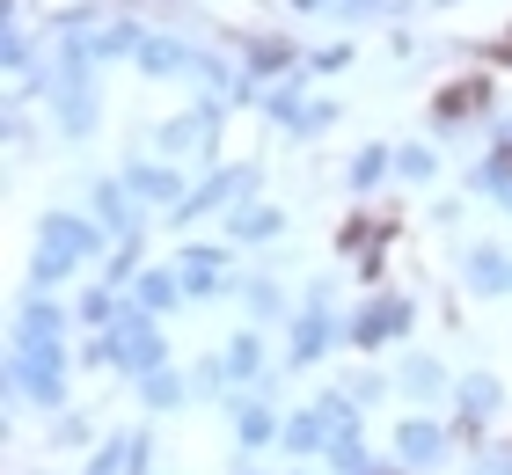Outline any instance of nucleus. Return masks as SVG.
I'll return each mask as SVG.
<instances>
[{"label":"nucleus","instance_id":"30","mask_svg":"<svg viewBox=\"0 0 512 475\" xmlns=\"http://www.w3.org/2000/svg\"><path fill=\"white\" fill-rule=\"evenodd\" d=\"M81 271V256H66V249H52V242H37V256H30V293H52V285H66Z\"/></svg>","mask_w":512,"mask_h":475},{"label":"nucleus","instance_id":"41","mask_svg":"<svg viewBox=\"0 0 512 475\" xmlns=\"http://www.w3.org/2000/svg\"><path fill=\"white\" fill-rule=\"evenodd\" d=\"M52 446H96V424H88V410H59Z\"/></svg>","mask_w":512,"mask_h":475},{"label":"nucleus","instance_id":"23","mask_svg":"<svg viewBox=\"0 0 512 475\" xmlns=\"http://www.w3.org/2000/svg\"><path fill=\"white\" fill-rule=\"evenodd\" d=\"M308 81H315V74L300 66V74H286V81H271V88H264V117H271L278 132H293V125H300V110H308Z\"/></svg>","mask_w":512,"mask_h":475},{"label":"nucleus","instance_id":"31","mask_svg":"<svg viewBox=\"0 0 512 475\" xmlns=\"http://www.w3.org/2000/svg\"><path fill=\"white\" fill-rule=\"evenodd\" d=\"M139 271H147V234H132V242H118L103 256V285H118V293H132Z\"/></svg>","mask_w":512,"mask_h":475},{"label":"nucleus","instance_id":"54","mask_svg":"<svg viewBox=\"0 0 512 475\" xmlns=\"http://www.w3.org/2000/svg\"><path fill=\"white\" fill-rule=\"evenodd\" d=\"M505 300H512V285H505Z\"/></svg>","mask_w":512,"mask_h":475},{"label":"nucleus","instance_id":"32","mask_svg":"<svg viewBox=\"0 0 512 475\" xmlns=\"http://www.w3.org/2000/svg\"><path fill=\"white\" fill-rule=\"evenodd\" d=\"M74 366H88V373H125V337H118V329H88V344H81Z\"/></svg>","mask_w":512,"mask_h":475},{"label":"nucleus","instance_id":"19","mask_svg":"<svg viewBox=\"0 0 512 475\" xmlns=\"http://www.w3.org/2000/svg\"><path fill=\"white\" fill-rule=\"evenodd\" d=\"M498 410H505V380H498V373H483V366H476V373H461V380H454V417H469V424H483V432H491V417H498Z\"/></svg>","mask_w":512,"mask_h":475},{"label":"nucleus","instance_id":"55","mask_svg":"<svg viewBox=\"0 0 512 475\" xmlns=\"http://www.w3.org/2000/svg\"><path fill=\"white\" fill-rule=\"evenodd\" d=\"M169 8H176V0H169Z\"/></svg>","mask_w":512,"mask_h":475},{"label":"nucleus","instance_id":"52","mask_svg":"<svg viewBox=\"0 0 512 475\" xmlns=\"http://www.w3.org/2000/svg\"><path fill=\"white\" fill-rule=\"evenodd\" d=\"M432 8H461V0H432Z\"/></svg>","mask_w":512,"mask_h":475},{"label":"nucleus","instance_id":"24","mask_svg":"<svg viewBox=\"0 0 512 475\" xmlns=\"http://www.w3.org/2000/svg\"><path fill=\"white\" fill-rule=\"evenodd\" d=\"M388 176H395V147H381V139H374V147H359V154H352V169H344V190H352V198H374Z\"/></svg>","mask_w":512,"mask_h":475},{"label":"nucleus","instance_id":"25","mask_svg":"<svg viewBox=\"0 0 512 475\" xmlns=\"http://www.w3.org/2000/svg\"><path fill=\"white\" fill-rule=\"evenodd\" d=\"M469 190H476V198H491L498 212H512V154L491 147V154H483L476 169H469Z\"/></svg>","mask_w":512,"mask_h":475},{"label":"nucleus","instance_id":"20","mask_svg":"<svg viewBox=\"0 0 512 475\" xmlns=\"http://www.w3.org/2000/svg\"><path fill=\"white\" fill-rule=\"evenodd\" d=\"M395 395H410V402H439V395H454V373L425 359V351H403V366H395Z\"/></svg>","mask_w":512,"mask_h":475},{"label":"nucleus","instance_id":"11","mask_svg":"<svg viewBox=\"0 0 512 475\" xmlns=\"http://www.w3.org/2000/svg\"><path fill=\"white\" fill-rule=\"evenodd\" d=\"M66 329H74V307H66V300L22 293L15 300V322H8V344H66Z\"/></svg>","mask_w":512,"mask_h":475},{"label":"nucleus","instance_id":"18","mask_svg":"<svg viewBox=\"0 0 512 475\" xmlns=\"http://www.w3.org/2000/svg\"><path fill=\"white\" fill-rule=\"evenodd\" d=\"M183 300H191V293H183L176 264H147V271L132 278V307H139V315H154V322H169Z\"/></svg>","mask_w":512,"mask_h":475},{"label":"nucleus","instance_id":"12","mask_svg":"<svg viewBox=\"0 0 512 475\" xmlns=\"http://www.w3.org/2000/svg\"><path fill=\"white\" fill-rule=\"evenodd\" d=\"M118 337H125V380H147V373H161V366H169V337H161V322H154V315L125 307Z\"/></svg>","mask_w":512,"mask_h":475},{"label":"nucleus","instance_id":"46","mask_svg":"<svg viewBox=\"0 0 512 475\" xmlns=\"http://www.w3.org/2000/svg\"><path fill=\"white\" fill-rule=\"evenodd\" d=\"M432 227H461V198H432Z\"/></svg>","mask_w":512,"mask_h":475},{"label":"nucleus","instance_id":"50","mask_svg":"<svg viewBox=\"0 0 512 475\" xmlns=\"http://www.w3.org/2000/svg\"><path fill=\"white\" fill-rule=\"evenodd\" d=\"M235 475H271V468H256V461H242V468H235Z\"/></svg>","mask_w":512,"mask_h":475},{"label":"nucleus","instance_id":"4","mask_svg":"<svg viewBox=\"0 0 512 475\" xmlns=\"http://www.w3.org/2000/svg\"><path fill=\"white\" fill-rule=\"evenodd\" d=\"M388 454L403 461L410 475H439V468L454 461V424H439V417H395Z\"/></svg>","mask_w":512,"mask_h":475},{"label":"nucleus","instance_id":"33","mask_svg":"<svg viewBox=\"0 0 512 475\" xmlns=\"http://www.w3.org/2000/svg\"><path fill=\"white\" fill-rule=\"evenodd\" d=\"M439 176V147L432 139H403L395 147V183H432Z\"/></svg>","mask_w":512,"mask_h":475},{"label":"nucleus","instance_id":"53","mask_svg":"<svg viewBox=\"0 0 512 475\" xmlns=\"http://www.w3.org/2000/svg\"><path fill=\"white\" fill-rule=\"evenodd\" d=\"M293 475H322V468H293Z\"/></svg>","mask_w":512,"mask_h":475},{"label":"nucleus","instance_id":"40","mask_svg":"<svg viewBox=\"0 0 512 475\" xmlns=\"http://www.w3.org/2000/svg\"><path fill=\"white\" fill-rule=\"evenodd\" d=\"M337 117H344V110L330 103V95H315V103H308V110H300V125H293L286 139H322V132H330V125H337Z\"/></svg>","mask_w":512,"mask_h":475},{"label":"nucleus","instance_id":"10","mask_svg":"<svg viewBox=\"0 0 512 475\" xmlns=\"http://www.w3.org/2000/svg\"><path fill=\"white\" fill-rule=\"evenodd\" d=\"M88 212L110 227V242H132V234H147V205L132 198L125 176H96V183H88Z\"/></svg>","mask_w":512,"mask_h":475},{"label":"nucleus","instance_id":"44","mask_svg":"<svg viewBox=\"0 0 512 475\" xmlns=\"http://www.w3.org/2000/svg\"><path fill=\"white\" fill-rule=\"evenodd\" d=\"M125 475H154V432H132V468Z\"/></svg>","mask_w":512,"mask_h":475},{"label":"nucleus","instance_id":"34","mask_svg":"<svg viewBox=\"0 0 512 475\" xmlns=\"http://www.w3.org/2000/svg\"><path fill=\"white\" fill-rule=\"evenodd\" d=\"M125 468H132V432H110V439L88 446V468L81 475H125Z\"/></svg>","mask_w":512,"mask_h":475},{"label":"nucleus","instance_id":"26","mask_svg":"<svg viewBox=\"0 0 512 475\" xmlns=\"http://www.w3.org/2000/svg\"><path fill=\"white\" fill-rule=\"evenodd\" d=\"M315 417L330 424V439H366V410H359L344 388H322V395H315Z\"/></svg>","mask_w":512,"mask_h":475},{"label":"nucleus","instance_id":"8","mask_svg":"<svg viewBox=\"0 0 512 475\" xmlns=\"http://www.w3.org/2000/svg\"><path fill=\"white\" fill-rule=\"evenodd\" d=\"M491 110V81L483 74H469V81H447L432 95V147H447V139H461V125L469 117H483Z\"/></svg>","mask_w":512,"mask_h":475},{"label":"nucleus","instance_id":"17","mask_svg":"<svg viewBox=\"0 0 512 475\" xmlns=\"http://www.w3.org/2000/svg\"><path fill=\"white\" fill-rule=\"evenodd\" d=\"M132 74H139V81H176V74H198V44H183V37H169V30H154L147 44H139Z\"/></svg>","mask_w":512,"mask_h":475},{"label":"nucleus","instance_id":"15","mask_svg":"<svg viewBox=\"0 0 512 475\" xmlns=\"http://www.w3.org/2000/svg\"><path fill=\"white\" fill-rule=\"evenodd\" d=\"M147 37H154L147 22H132V15L118 8V15L103 22V30H88V37H74V44H81V52L96 59V66H125V59H139V44H147Z\"/></svg>","mask_w":512,"mask_h":475},{"label":"nucleus","instance_id":"9","mask_svg":"<svg viewBox=\"0 0 512 475\" xmlns=\"http://www.w3.org/2000/svg\"><path fill=\"white\" fill-rule=\"evenodd\" d=\"M227 249H235V242H183L176 249V278H183V293H191V300H220L227 285H235Z\"/></svg>","mask_w":512,"mask_h":475},{"label":"nucleus","instance_id":"29","mask_svg":"<svg viewBox=\"0 0 512 475\" xmlns=\"http://www.w3.org/2000/svg\"><path fill=\"white\" fill-rule=\"evenodd\" d=\"M242 307H249V322H286V307H300V300H286V285L278 278H242Z\"/></svg>","mask_w":512,"mask_h":475},{"label":"nucleus","instance_id":"3","mask_svg":"<svg viewBox=\"0 0 512 475\" xmlns=\"http://www.w3.org/2000/svg\"><path fill=\"white\" fill-rule=\"evenodd\" d=\"M410 329H417V300H410V293H374V300H359L352 315H344V344L374 359V351L403 344Z\"/></svg>","mask_w":512,"mask_h":475},{"label":"nucleus","instance_id":"28","mask_svg":"<svg viewBox=\"0 0 512 475\" xmlns=\"http://www.w3.org/2000/svg\"><path fill=\"white\" fill-rule=\"evenodd\" d=\"M271 234H286V212L278 205H235L227 212V242H271Z\"/></svg>","mask_w":512,"mask_h":475},{"label":"nucleus","instance_id":"16","mask_svg":"<svg viewBox=\"0 0 512 475\" xmlns=\"http://www.w3.org/2000/svg\"><path fill=\"white\" fill-rule=\"evenodd\" d=\"M227 424H235L242 454H264V446H278V432H286V417H278L264 395H235V402H227Z\"/></svg>","mask_w":512,"mask_h":475},{"label":"nucleus","instance_id":"21","mask_svg":"<svg viewBox=\"0 0 512 475\" xmlns=\"http://www.w3.org/2000/svg\"><path fill=\"white\" fill-rule=\"evenodd\" d=\"M278 446H286V461H315V454H330V424L315 417V402H308V410H286V432H278Z\"/></svg>","mask_w":512,"mask_h":475},{"label":"nucleus","instance_id":"36","mask_svg":"<svg viewBox=\"0 0 512 475\" xmlns=\"http://www.w3.org/2000/svg\"><path fill=\"white\" fill-rule=\"evenodd\" d=\"M330 15H337V22H403L410 0H337Z\"/></svg>","mask_w":512,"mask_h":475},{"label":"nucleus","instance_id":"51","mask_svg":"<svg viewBox=\"0 0 512 475\" xmlns=\"http://www.w3.org/2000/svg\"><path fill=\"white\" fill-rule=\"evenodd\" d=\"M498 59H512V30H505V44H498Z\"/></svg>","mask_w":512,"mask_h":475},{"label":"nucleus","instance_id":"35","mask_svg":"<svg viewBox=\"0 0 512 475\" xmlns=\"http://www.w3.org/2000/svg\"><path fill=\"white\" fill-rule=\"evenodd\" d=\"M337 388L352 395L359 410H374V402H388V388H395V380H388V373H374V366H352V373L337 380Z\"/></svg>","mask_w":512,"mask_h":475},{"label":"nucleus","instance_id":"2","mask_svg":"<svg viewBox=\"0 0 512 475\" xmlns=\"http://www.w3.org/2000/svg\"><path fill=\"white\" fill-rule=\"evenodd\" d=\"M66 373H74V359H66V344H8V395L37 402V410H66Z\"/></svg>","mask_w":512,"mask_h":475},{"label":"nucleus","instance_id":"37","mask_svg":"<svg viewBox=\"0 0 512 475\" xmlns=\"http://www.w3.org/2000/svg\"><path fill=\"white\" fill-rule=\"evenodd\" d=\"M191 395L198 402H227L235 388H227V366H220V351H205V359L191 366Z\"/></svg>","mask_w":512,"mask_h":475},{"label":"nucleus","instance_id":"5","mask_svg":"<svg viewBox=\"0 0 512 475\" xmlns=\"http://www.w3.org/2000/svg\"><path fill=\"white\" fill-rule=\"evenodd\" d=\"M125 183H132V198L147 205V212H169V220H176V205L191 198V176H183V161H161V154L125 161Z\"/></svg>","mask_w":512,"mask_h":475},{"label":"nucleus","instance_id":"27","mask_svg":"<svg viewBox=\"0 0 512 475\" xmlns=\"http://www.w3.org/2000/svg\"><path fill=\"white\" fill-rule=\"evenodd\" d=\"M388 234H395V220H366V212H352V220L337 227V256H374V249H388Z\"/></svg>","mask_w":512,"mask_h":475},{"label":"nucleus","instance_id":"22","mask_svg":"<svg viewBox=\"0 0 512 475\" xmlns=\"http://www.w3.org/2000/svg\"><path fill=\"white\" fill-rule=\"evenodd\" d=\"M132 388H139V402H147L154 417H176L183 402H198V395H191V373H176V366H161V373H147V380H132Z\"/></svg>","mask_w":512,"mask_h":475},{"label":"nucleus","instance_id":"42","mask_svg":"<svg viewBox=\"0 0 512 475\" xmlns=\"http://www.w3.org/2000/svg\"><path fill=\"white\" fill-rule=\"evenodd\" d=\"M461 475H512V439H491L483 454H469V468Z\"/></svg>","mask_w":512,"mask_h":475},{"label":"nucleus","instance_id":"48","mask_svg":"<svg viewBox=\"0 0 512 475\" xmlns=\"http://www.w3.org/2000/svg\"><path fill=\"white\" fill-rule=\"evenodd\" d=\"M337 0H286V15H330Z\"/></svg>","mask_w":512,"mask_h":475},{"label":"nucleus","instance_id":"45","mask_svg":"<svg viewBox=\"0 0 512 475\" xmlns=\"http://www.w3.org/2000/svg\"><path fill=\"white\" fill-rule=\"evenodd\" d=\"M8 147H30V110H22V95L8 103Z\"/></svg>","mask_w":512,"mask_h":475},{"label":"nucleus","instance_id":"49","mask_svg":"<svg viewBox=\"0 0 512 475\" xmlns=\"http://www.w3.org/2000/svg\"><path fill=\"white\" fill-rule=\"evenodd\" d=\"M374 475H410V468H403V461H381V468H374Z\"/></svg>","mask_w":512,"mask_h":475},{"label":"nucleus","instance_id":"43","mask_svg":"<svg viewBox=\"0 0 512 475\" xmlns=\"http://www.w3.org/2000/svg\"><path fill=\"white\" fill-rule=\"evenodd\" d=\"M352 66V44H315L308 52V74H344Z\"/></svg>","mask_w":512,"mask_h":475},{"label":"nucleus","instance_id":"7","mask_svg":"<svg viewBox=\"0 0 512 475\" xmlns=\"http://www.w3.org/2000/svg\"><path fill=\"white\" fill-rule=\"evenodd\" d=\"M37 242H52V249H66V256H81V264H103L110 249V227L96 220V212H44V227H37Z\"/></svg>","mask_w":512,"mask_h":475},{"label":"nucleus","instance_id":"13","mask_svg":"<svg viewBox=\"0 0 512 475\" xmlns=\"http://www.w3.org/2000/svg\"><path fill=\"white\" fill-rule=\"evenodd\" d=\"M461 285H469L476 300H505V285H512V249H505V242H469V249H461Z\"/></svg>","mask_w":512,"mask_h":475},{"label":"nucleus","instance_id":"39","mask_svg":"<svg viewBox=\"0 0 512 475\" xmlns=\"http://www.w3.org/2000/svg\"><path fill=\"white\" fill-rule=\"evenodd\" d=\"M0 66H8V74H30L37 66V37L22 30V22H8V37H0Z\"/></svg>","mask_w":512,"mask_h":475},{"label":"nucleus","instance_id":"14","mask_svg":"<svg viewBox=\"0 0 512 475\" xmlns=\"http://www.w3.org/2000/svg\"><path fill=\"white\" fill-rule=\"evenodd\" d=\"M220 366H227V388H235V395H256L271 380V351H264L256 329H235V337L220 344Z\"/></svg>","mask_w":512,"mask_h":475},{"label":"nucleus","instance_id":"6","mask_svg":"<svg viewBox=\"0 0 512 475\" xmlns=\"http://www.w3.org/2000/svg\"><path fill=\"white\" fill-rule=\"evenodd\" d=\"M227 44H235V59L249 66V81H264V88L308 66V52H300V44H293L286 30H256V37H227Z\"/></svg>","mask_w":512,"mask_h":475},{"label":"nucleus","instance_id":"1","mask_svg":"<svg viewBox=\"0 0 512 475\" xmlns=\"http://www.w3.org/2000/svg\"><path fill=\"white\" fill-rule=\"evenodd\" d=\"M344 344V315H337V278L315 271L308 293H300L293 322H286V366H322Z\"/></svg>","mask_w":512,"mask_h":475},{"label":"nucleus","instance_id":"47","mask_svg":"<svg viewBox=\"0 0 512 475\" xmlns=\"http://www.w3.org/2000/svg\"><path fill=\"white\" fill-rule=\"evenodd\" d=\"M491 147H498V154H512V117H491Z\"/></svg>","mask_w":512,"mask_h":475},{"label":"nucleus","instance_id":"38","mask_svg":"<svg viewBox=\"0 0 512 475\" xmlns=\"http://www.w3.org/2000/svg\"><path fill=\"white\" fill-rule=\"evenodd\" d=\"M322 461H330V475H374L381 468L374 454H366V439H330V454H322Z\"/></svg>","mask_w":512,"mask_h":475}]
</instances>
